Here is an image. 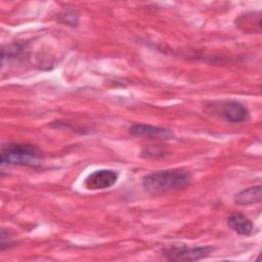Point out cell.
Wrapping results in <instances>:
<instances>
[{
    "mask_svg": "<svg viewBox=\"0 0 262 262\" xmlns=\"http://www.w3.org/2000/svg\"><path fill=\"white\" fill-rule=\"evenodd\" d=\"M262 187L260 184L243 189L234 195V203L241 206H250L261 202Z\"/></svg>",
    "mask_w": 262,
    "mask_h": 262,
    "instance_id": "cell-8",
    "label": "cell"
},
{
    "mask_svg": "<svg viewBox=\"0 0 262 262\" xmlns=\"http://www.w3.org/2000/svg\"><path fill=\"white\" fill-rule=\"evenodd\" d=\"M119 173L113 169H99L91 172L84 180L88 190H100L112 187L118 180Z\"/></svg>",
    "mask_w": 262,
    "mask_h": 262,
    "instance_id": "cell-4",
    "label": "cell"
},
{
    "mask_svg": "<svg viewBox=\"0 0 262 262\" xmlns=\"http://www.w3.org/2000/svg\"><path fill=\"white\" fill-rule=\"evenodd\" d=\"M227 225L239 235H250L253 232V222L243 213L235 212L227 217Z\"/></svg>",
    "mask_w": 262,
    "mask_h": 262,
    "instance_id": "cell-7",
    "label": "cell"
},
{
    "mask_svg": "<svg viewBox=\"0 0 262 262\" xmlns=\"http://www.w3.org/2000/svg\"><path fill=\"white\" fill-rule=\"evenodd\" d=\"M192 181L191 174L180 169L152 172L142 178L143 188L152 195H162L186 188Z\"/></svg>",
    "mask_w": 262,
    "mask_h": 262,
    "instance_id": "cell-1",
    "label": "cell"
},
{
    "mask_svg": "<svg viewBox=\"0 0 262 262\" xmlns=\"http://www.w3.org/2000/svg\"><path fill=\"white\" fill-rule=\"evenodd\" d=\"M221 116L229 123H244L250 119V112L243 103L229 100L222 103Z\"/></svg>",
    "mask_w": 262,
    "mask_h": 262,
    "instance_id": "cell-5",
    "label": "cell"
},
{
    "mask_svg": "<svg viewBox=\"0 0 262 262\" xmlns=\"http://www.w3.org/2000/svg\"><path fill=\"white\" fill-rule=\"evenodd\" d=\"M213 251L212 246H172L163 250V256L169 261H196L208 257Z\"/></svg>",
    "mask_w": 262,
    "mask_h": 262,
    "instance_id": "cell-3",
    "label": "cell"
},
{
    "mask_svg": "<svg viewBox=\"0 0 262 262\" xmlns=\"http://www.w3.org/2000/svg\"><path fill=\"white\" fill-rule=\"evenodd\" d=\"M79 19V14L76 10H64L59 14V21L69 26H77Z\"/></svg>",
    "mask_w": 262,
    "mask_h": 262,
    "instance_id": "cell-10",
    "label": "cell"
},
{
    "mask_svg": "<svg viewBox=\"0 0 262 262\" xmlns=\"http://www.w3.org/2000/svg\"><path fill=\"white\" fill-rule=\"evenodd\" d=\"M129 133L134 136H144L156 139H168L173 136V132L169 129L147 124H134L129 128Z\"/></svg>",
    "mask_w": 262,
    "mask_h": 262,
    "instance_id": "cell-6",
    "label": "cell"
},
{
    "mask_svg": "<svg viewBox=\"0 0 262 262\" xmlns=\"http://www.w3.org/2000/svg\"><path fill=\"white\" fill-rule=\"evenodd\" d=\"M237 20V25L238 27L244 26L245 27V31H254L255 32V26L257 27V29L261 30V13L260 11L258 12H247L244 15H241L238 17ZM236 25V26H237Z\"/></svg>",
    "mask_w": 262,
    "mask_h": 262,
    "instance_id": "cell-9",
    "label": "cell"
},
{
    "mask_svg": "<svg viewBox=\"0 0 262 262\" xmlns=\"http://www.w3.org/2000/svg\"><path fill=\"white\" fill-rule=\"evenodd\" d=\"M44 160L39 147L29 143H11L2 148L0 162L2 165H19L38 167Z\"/></svg>",
    "mask_w": 262,
    "mask_h": 262,
    "instance_id": "cell-2",
    "label": "cell"
}]
</instances>
